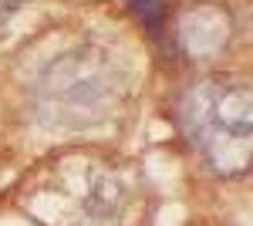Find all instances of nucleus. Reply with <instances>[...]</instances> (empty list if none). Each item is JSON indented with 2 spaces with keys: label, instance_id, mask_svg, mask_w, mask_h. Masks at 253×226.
I'll return each instance as SVG.
<instances>
[{
  "label": "nucleus",
  "instance_id": "nucleus-1",
  "mask_svg": "<svg viewBox=\"0 0 253 226\" xmlns=\"http://www.w3.org/2000/svg\"><path fill=\"white\" fill-rule=\"evenodd\" d=\"M128 7H132L138 17L156 31L159 20H162V7H166V0H128Z\"/></svg>",
  "mask_w": 253,
  "mask_h": 226
}]
</instances>
